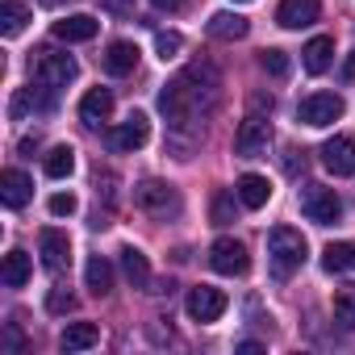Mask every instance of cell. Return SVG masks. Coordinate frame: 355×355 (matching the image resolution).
I'll list each match as a JSON object with an SVG mask.
<instances>
[{
	"mask_svg": "<svg viewBox=\"0 0 355 355\" xmlns=\"http://www.w3.org/2000/svg\"><path fill=\"white\" fill-rule=\"evenodd\" d=\"M222 101V76L209 63H193L189 71H180L171 84H163L159 92V113L167 117L171 130H193L201 117H209Z\"/></svg>",
	"mask_w": 355,
	"mask_h": 355,
	"instance_id": "1",
	"label": "cell"
},
{
	"mask_svg": "<svg viewBox=\"0 0 355 355\" xmlns=\"http://www.w3.org/2000/svg\"><path fill=\"white\" fill-rule=\"evenodd\" d=\"M305 255H309V247H305L301 230H293V226H272L268 230V263H272L276 280H288L293 272H301Z\"/></svg>",
	"mask_w": 355,
	"mask_h": 355,
	"instance_id": "2",
	"label": "cell"
},
{
	"mask_svg": "<svg viewBox=\"0 0 355 355\" xmlns=\"http://www.w3.org/2000/svg\"><path fill=\"white\" fill-rule=\"evenodd\" d=\"M76 76H80V63H76L71 55H63V51L42 46V51L30 55V80H34V84H46V88L59 92V88H67Z\"/></svg>",
	"mask_w": 355,
	"mask_h": 355,
	"instance_id": "3",
	"label": "cell"
},
{
	"mask_svg": "<svg viewBox=\"0 0 355 355\" xmlns=\"http://www.w3.org/2000/svg\"><path fill=\"white\" fill-rule=\"evenodd\" d=\"M268 146H272V121H268V113L251 109V113L239 121V130H234V150H239L243 159H263Z\"/></svg>",
	"mask_w": 355,
	"mask_h": 355,
	"instance_id": "4",
	"label": "cell"
},
{
	"mask_svg": "<svg viewBox=\"0 0 355 355\" xmlns=\"http://www.w3.org/2000/svg\"><path fill=\"white\" fill-rule=\"evenodd\" d=\"M134 205L150 218H175L180 214V193L163 180H142V184H134Z\"/></svg>",
	"mask_w": 355,
	"mask_h": 355,
	"instance_id": "5",
	"label": "cell"
},
{
	"mask_svg": "<svg viewBox=\"0 0 355 355\" xmlns=\"http://www.w3.org/2000/svg\"><path fill=\"white\" fill-rule=\"evenodd\" d=\"M343 113H347V105H343L338 92H309V96L297 105V121H301V125H313V130L334 125Z\"/></svg>",
	"mask_w": 355,
	"mask_h": 355,
	"instance_id": "6",
	"label": "cell"
},
{
	"mask_svg": "<svg viewBox=\"0 0 355 355\" xmlns=\"http://www.w3.org/2000/svg\"><path fill=\"white\" fill-rule=\"evenodd\" d=\"M301 214L318 226H334L343 218V201L334 189H322V184H305L301 189Z\"/></svg>",
	"mask_w": 355,
	"mask_h": 355,
	"instance_id": "7",
	"label": "cell"
},
{
	"mask_svg": "<svg viewBox=\"0 0 355 355\" xmlns=\"http://www.w3.org/2000/svg\"><path fill=\"white\" fill-rule=\"evenodd\" d=\"M209 268L218 276H247L251 272V255H247V247L239 239H218L209 247Z\"/></svg>",
	"mask_w": 355,
	"mask_h": 355,
	"instance_id": "8",
	"label": "cell"
},
{
	"mask_svg": "<svg viewBox=\"0 0 355 355\" xmlns=\"http://www.w3.org/2000/svg\"><path fill=\"white\" fill-rule=\"evenodd\" d=\"M226 293L222 288H214V284H197L193 293H189V301H184V309H189V318L193 322H218L222 313H226Z\"/></svg>",
	"mask_w": 355,
	"mask_h": 355,
	"instance_id": "9",
	"label": "cell"
},
{
	"mask_svg": "<svg viewBox=\"0 0 355 355\" xmlns=\"http://www.w3.org/2000/svg\"><path fill=\"white\" fill-rule=\"evenodd\" d=\"M146 138H150V121H146V113H130L121 125H113L109 130V146L113 150H138V146H146Z\"/></svg>",
	"mask_w": 355,
	"mask_h": 355,
	"instance_id": "10",
	"label": "cell"
},
{
	"mask_svg": "<svg viewBox=\"0 0 355 355\" xmlns=\"http://www.w3.org/2000/svg\"><path fill=\"white\" fill-rule=\"evenodd\" d=\"M322 163L334 175H355V138L351 134H334L322 142Z\"/></svg>",
	"mask_w": 355,
	"mask_h": 355,
	"instance_id": "11",
	"label": "cell"
},
{
	"mask_svg": "<svg viewBox=\"0 0 355 355\" xmlns=\"http://www.w3.org/2000/svg\"><path fill=\"white\" fill-rule=\"evenodd\" d=\"M51 105H55V88H46V84H30V88H17L13 92V101H9V117L13 121H21L26 113H51Z\"/></svg>",
	"mask_w": 355,
	"mask_h": 355,
	"instance_id": "12",
	"label": "cell"
},
{
	"mask_svg": "<svg viewBox=\"0 0 355 355\" xmlns=\"http://www.w3.org/2000/svg\"><path fill=\"white\" fill-rule=\"evenodd\" d=\"M38 251H42L46 272H63V268L71 263V239H67L63 230H55V226H46V230L38 234Z\"/></svg>",
	"mask_w": 355,
	"mask_h": 355,
	"instance_id": "13",
	"label": "cell"
},
{
	"mask_svg": "<svg viewBox=\"0 0 355 355\" xmlns=\"http://www.w3.org/2000/svg\"><path fill=\"white\" fill-rule=\"evenodd\" d=\"M322 17V0H280V9H276V21L284 30H305Z\"/></svg>",
	"mask_w": 355,
	"mask_h": 355,
	"instance_id": "14",
	"label": "cell"
},
{
	"mask_svg": "<svg viewBox=\"0 0 355 355\" xmlns=\"http://www.w3.org/2000/svg\"><path fill=\"white\" fill-rule=\"evenodd\" d=\"M0 197H5L9 209H21V205H30V197H34V180H30L21 167H9L5 175H0Z\"/></svg>",
	"mask_w": 355,
	"mask_h": 355,
	"instance_id": "15",
	"label": "cell"
},
{
	"mask_svg": "<svg viewBox=\"0 0 355 355\" xmlns=\"http://www.w3.org/2000/svg\"><path fill=\"white\" fill-rule=\"evenodd\" d=\"M330 63H334V38H326V34L309 38L305 51H301V67H305L309 76H326Z\"/></svg>",
	"mask_w": 355,
	"mask_h": 355,
	"instance_id": "16",
	"label": "cell"
},
{
	"mask_svg": "<svg viewBox=\"0 0 355 355\" xmlns=\"http://www.w3.org/2000/svg\"><path fill=\"white\" fill-rule=\"evenodd\" d=\"M113 113V92L109 88H88L84 101H80V121L84 125H105Z\"/></svg>",
	"mask_w": 355,
	"mask_h": 355,
	"instance_id": "17",
	"label": "cell"
},
{
	"mask_svg": "<svg viewBox=\"0 0 355 355\" xmlns=\"http://www.w3.org/2000/svg\"><path fill=\"white\" fill-rule=\"evenodd\" d=\"M234 193H239V201H243L247 209H263V205L272 201V184H268V175H255V171L239 175Z\"/></svg>",
	"mask_w": 355,
	"mask_h": 355,
	"instance_id": "18",
	"label": "cell"
},
{
	"mask_svg": "<svg viewBox=\"0 0 355 355\" xmlns=\"http://www.w3.org/2000/svg\"><path fill=\"white\" fill-rule=\"evenodd\" d=\"M96 30H101V21L88 17V13H76V17L55 21V38H59V42H92Z\"/></svg>",
	"mask_w": 355,
	"mask_h": 355,
	"instance_id": "19",
	"label": "cell"
},
{
	"mask_svg": "<svg viewBox=\"0 0 355 355\" xmlns=\"http://www.w3.org/2000/svg\"><path fill=\"white\" fill-rule=\"evenodd\" d=\"M101 63H105V71L109 76H130L134 67H138V46L134 42H109L105 46V55H101Z\"/></svg>",
	"mask_w": 355,
	"mask_h": 355,
	"instance_id": "20",
	"label": "cell"
},
{
	"mask_svg": "<svg viewBox=\"0 0 355 355\" xmlns=\"http://www.w3.org/2000/svg\"><path fill=\"white\" fill-rule=\"evenodd\" d=\"M205 30H209V38H218V42H239V38H247L251 21H247L243 13H214Z\"/></svg>",
	"mask_w": 355,
	"mask_h": 355,
	"instance_id": "21",
	"label": "cell"
},
{
	"mask_svg": "<svg viewBox=\"0 0 355 355\" xmlns=\"http://www.w3.org/2000/svg\"><path fill=\"white\" fill-rule=\"evenodd\" d=\"M84 284H88L92 297H109V293H113V263H109L105 255H88V263H84Z\"/></svg>",
	"mask_w": 355,
	"mask_h": 355,
	"instance_id": "22",
	"label": "cell"
},
{
	"mask_svg": "<svg viewBox=\"0 0 355 355\" xmlns=\"http://www.w3.org/2000/svg\"><path fill=\"white\" fill-rule=\"evenodd\" d=\"M101 343V326L96 322H71L63 334H59V347L63 351H88Z\"/></svg>",
	"mask_w": 355,
	"mask_h": 355,
	"instance_id": "23",
	"label": "cell"
},
{
	"mask_svg": "<svg viewBox=\"0 0 355 355\" xmlns=\"http://www.w3.org/2000/svg\"><path fill=\"white\" fill-rule=\"evenodd\" d=\"M30 272H34V268H30V255L13 247V251L5 255V268H0V280H5V288H26V284H30Z\"/></svg>",
	"mask_w": 355,
	"mask_h": 355,
	"instance_id": "24",
	"label": "cell"
},
{
	"mask_svg": "<svg viewBox=\"0 0 355 355\" xmlns=\"http://www.w3.org/2000/svg\"><path fill=\"white\" fill-rule=\"evenodd\" d=\"M121 272H125V280L134 288H146L150 284V263H146V255L138 247H121Z\"/></svg>",
	"mask_w": 355,
	"mask_h": 355,
	"instance_id": "25",
	"label": "cell"
},
{
	"mask_svg": "<svg viewBox=\"0 0 355 355\" xmlns=\"http://www.w3.org/2000/svg\"><path fill=\"white\" fill-rule=\"evenodd\" d=\"M26 26H30V9L17 5V0H5V5H0V34H5V38H17Z\"/></svg>",
	"mask_w": 355,
	"mask_h": 355,
	"instance_id": "26",
	"label": "cell"
},
{
	"mask_svg": "<svg viewBox=\"0 0 355 355\" xmlns=\"http://www.w3.org/2000/svg\"><path fill=\"white\" fill-rule=\"evenodd\" d=\"M42 171L51 175V180H67V175L76 171V150L63 142V146H55L46 159H42Z\"/></svg>",
	"mask_w": 355,
	"mask_h": 355,
	"instance_id": "27",
	"label": "cell"
},
{
	"mask_svg": "<svg viewBox=\"0 0 355 355\" xmlns=\"http://www.w3.org/2000/svg\"><path fill=\"white\" fill-rule=\"evenodd\" d=\"M322 268H326L330 276L355 268V243H330V247L322 251Z\"/></svg>",
	"mask_w": 355,
	"mask_h": 355,
	"instance_id": "28",
	"label": "cell"
},
{
	"mask_svg": "<svg viewBox=\"0 0 355 355\" xmlns=\"http://www.w3.org/2000/svg\"><path fill=\"white\" fill-rule=\"evenodd\" d=\"M234 197H239V193H230V189H218V193H214V201H209V222H214V226H230V222H234V214H239Z\"/></svg>",
	"mask_w": 355,
	"mask_h": 355,
	"instance_id": "29",
	"label": "cell"
},
{
	"mask_svg": "<svg viewBox=\"0 0 355 355\" xmlns=\"http://www.w3.org/2000/svg\"><path fill=\"white\" fill-rule=\"evenodd\" d=\"M334 318H338L347 330H355V284H347V288L334 293Z\"/></svg>",
	"mask_w": 355,
	"mask_h": 355,
	"instance_id": "30",
	"label": "cell"
},
{
	"mask_svg": "<svg viewBox=\"0 0 355 355\" xmlns=\"http://www.w3.org/2000/svg\"><path fill=\"white\" fill-rule=\"evenodd\" d=\"M259 67H263L268 76H276V80H284V76L293 71V63H288V55H284V51H276V46H268V51L259 55Z\"/></svg>",
	"mask_w": 355,
	"mask_h": 355,
	"instance_id": "31",
	"label": "cell"
},
{
	"mask_svg": "<svg viewBox=\"0 0 355 355\" xmlns=\"http://www.w3.org/2000/svg\"><path fill=\"white\" fill-rule=\"evenodd\" d=\"M180 46H184V38L175 34V30H163V34H155V51H159V59H163V63L180 55Z\"/></svg>",
	"mask_w": 355,
	"mask_h": 355,
	"instance_id": "32",
	"label": "cell"
},
{
	"mask_svg": "<svg viewBox=\"0 0 355 355\" xmlns=\"http://www.w3.org/2000/svg\"><path fill=\"white\" fill-rule=\"evenodd\" d=\"M46 309H51V313H71V309H76V297H71L67 288H51Z\"/></svg>",
	"mask_w": 355,
	"mask_h": 355,
	"instance_id": "33",
	"label": "cell"
},
{
	"mask_svg": "<svg viewBox=\"0 0 355 355\" xmlns=\"http://www.w3.org/2000/svg\"><path fill=\"white\" fill-rule=\"evenodd\" d=\"M46 209H51L55 218H71V214H76V197H71V193H55V197L46 201Z\"/></svg>",
	"mask_w": 355,
	"mask_h": 355,
	"instance_id": "34",
	"label": "cell"
},
{
	"mask_svg": "<svg viewBox=\"0 0 355 355\" xmlns=\"http://www.w3.org/2000/svg\"><path fill=\"white\" fill-rule=\"evenodd\" d=\"M101 5H105L113 17H130V13H134V0H101Z\"/></svg>",
	"mask_w": 355,
	"mask_h": 355,
	"instance_id": "35",
	"label": "cell"
},
{
	"mask_svg": "<svg viewBox=\"0 0 355 355\" xmlns=\"http://www.w3.org/2000/svg\"><path fill=\"white\" fill-rule=\"evenodd\" d=\"M21 347H26V338L17 334V326H9L5 330V351H21Z\"/></svg>",
	"mask_w": 355,
	"mask_h": 355,
	"instance_id": "36",
	"label": "cell"
},
{
	"mask_svg": "<svg viewBox=\"0 0 355 355\" xmlns=\"http://www.w3.org/2000/svg\"><path fill=\"white\" fill-rule=\"evenodd\" d=\"M150 5H155L159 13H180V9H184V0H150Z\"/></svg>",
	"mask_w": 355,
	"mask_h": 355,
	"instance_id": "37",
	"label": "cell"
},
{
	"mask_svg": "<svg viewBox=\"0 0 355 355\" xmlns=\"http://www.w3.org/2000/svg\"><path fill=\"white\" fill-rule=\"evenodd\" d=\"M343 71H347V80H355V55L347 59V67H343Z\"/></svg>",
	"mask_w": 355,
	"mask_h": 355,
	"instance_id": "38",
	"label": "cell"
},
{
	"mask_svg": "<svg viewBox=\"0 0 355 355\" xmlns=\"http://www.w3.org/2000/svg\"><path fill=\"white\" fill-rule=\"evenodd\" d=\"M42 5H63V0H42Z\"/></svg>",
	"mask_w": 355,
	"mask_h": 355,
	"instance_id": "39",
	"label": "cell"
},
{
	"mask_svg": "<svg viewBox=\"0 0 355 355\" xmlns=\"http://www.w3.org/2000/svg\"><path fill=\"white\" fill-rule=\"evenodd\" d=\"M234 5H251V0H234Z\"/></svg>",
	"mask_w": 355,
	"mask_h": 355,
	"instance_id": "40",
	"label": "cell"
}]
</instances>
